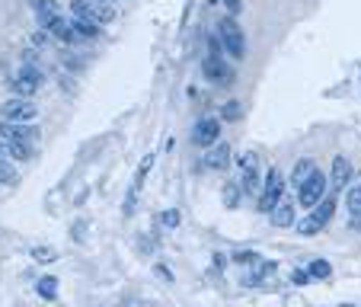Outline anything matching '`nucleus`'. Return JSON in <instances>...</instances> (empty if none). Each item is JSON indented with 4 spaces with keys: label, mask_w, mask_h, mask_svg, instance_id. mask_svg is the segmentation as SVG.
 Here are the masks:
<instances>
[{
    "label": "nucleus",
    "mask_w": 361,
    "mask_h": 307,
    "mask_svg": "<svg viewBox=\"0 0 361 307\" xmlns=\"http://www.w3.org/2000/svg\"><path fill=\"white\" fill-rule=\"evenodd\" d=\"M336 205H339V192H326V195H323L320 202L310 208V215H307L304 221H298V234H300V237H317V234L329 224V218H333V212H336Z\"/></svg>",
    "instance_id": "obj_1"
},
{
    "label": "nucleus",
    "mask_w": 361,
    "mask_h": 307,
    "mask_svg": "<svg viewBox=\"0 0 361 307\" xmlns=\"http://www.w3.org/2000/svg\"><path fill=\"white\" fill-rule=\"evenodd\" d=\"M218 42H221V52H227L233 61L246 58V39H243V29H240L237 16H224L218 23Z\"/></svg>",
    "instance_id": "obj_2"
},
{
    "label": "nucleus",
    "mask_w": 361,
    "mask_h": 307,
    "mask_svg": "<svg viewBox=\"0 0 361 307\" xmlns=\"http://www.w3.org/2000/svg\"><path fill=\"white\" fill-rule=\"evenodd\" d=\"M39 119V106L23 96H10L7 102H0V122L10 125H32Z\"/></svg>",
    "instance_id": "obj_3"
},
{
    "label": "nucleus",
    "mask_w": 361,
    "mask_h": 307,
    "mask_svg": "<svg viewBox=\"0 0 361 307\" xmlns=\"http://www.w3.org/2000/svg\"><path fill=\"white\" fill-rule=\"evenodd\" d=\"M285 176H281V170H269L266 179H262V192H259V202H256V208H259L262 215H269L275 208V205L281 202V195H285Z\"/></svg>",
    "instance_id": "obj_4"
},
{
    "label": "nucleus",
    "mask_w": 361,
    "mask_h": 307,
    "mask_svg": "<svg viewBox=\"0 0 361 307\" xmlns=\"http://www.w3.org/2000/svg\"><path fill=\"white\" fill-rule=\"evenodd\" d=\"M326 192H329V179L314 167V170H310V176H307L304 183L298 186V202H300V208H314V205L320 202Z\"/></svg>",
    "instance_id": "obj_5"
},
{
    "label": "nucleus",
    "mask_w": 361,
    "mask_h": 307,
    "mask_svg": "<svg viewBox=\"0 0 361 307\" xmlns=\"http://www.w3.org/2000/svg\"><path fill=\"white\" fill-rule=\"evenodd\" d=\"M42 87V68L39 64H23L20 71H16V77L10 80V90H13L16 96H23V100H32L35 93H39Z\"/></svg>",
    "instance_id": "obj_6"
},
{
    "label": "nucleus",
    "mask_w": 361,
    "mask_h": 307,
    "mask_svg": "<svg viewBox=\"0 0 361 307\" xmlns=\"http://www.w3.org/2000/svg\"><path fill=\"white\" fill-rule=\"evenodd\" d=\"M202 74L212 83H224V87L233 83V68L224 61V55H204L202 58Z\"/></svg>",
    "instance_id": "obj_7"
},
{
    "label": "nucleus",
    "mask_w": 361,
    "mask_h": 307,
    "mask_svg": "<svg viewBox=\"0 0 361 307\" xmlns=\"http://www.w3.org/2000/svg\"><path fill=\"white\" fill-rule=\"evenodd\" d=\"M214 141H221V119L204 116L195 122V131H192V144L198 148H212Z\"/></svg>",
    "instance_id": "obj_8"
},
{
    "label": "nucleus",
    "mask_w": 361,
    "mask_h": 307,
    "mask_svg": "<svg viewBox=\"0 0 361 307\" xmlns=\"http://www.w3.org/2000/svg\"><path fill=\"white\" fill-rule=\"evenodd\" d=\"M39 29H45V32L58 42H77L74 29H71V20L64 13H55V16H48V20H42Z\"/></svg>",
    "instance_id": "obj_9"
},
{
    "label": "nucleus",
    "mask_w": 361,
    "mask_h": 307,
    "mask_svg": "<svg viewBox=\"0 0 361 307\" xmlns=\"http://www.w3.org/2000/svg\"><path fill=\"white\" fill-rule=\"evenodd\" d=\"M355 176V167L348 164V157H342V154H336L333 157V170H329V189L333 192H339V189H345L348 186V179Z\"/></svg>",
    "instance_id": "obj_10"
},
{
    "label": "nucleus",
    "mask_w": 361,
    "mask_h": 307,
    "mask_svg": "<svg viewBox=\"0 0 361 307\" xmlns=\"http://www.w3.org/2000/svg\"><path fill=\"white\" fill-rule=\"evenodd\" d=\"M231 160H233L231 157V148L214 141L212 148H208V154L202 157V167H204V170H214V173H218V170H227V167H231Z\"/></svg>",
    "instance_id": "obj_11"
},
{
    "label": "nucleus",
    "mask_w": 361,
    "mask_h": 307,
    "mask_svg": "<svg viewBox=\"0 0 361 307\" xmlns=\"http://www.w3.org/2000/svg\"><path fill=\"white\" fill-rule=\"evenodd\" d=\"M71 29L77 39H96L102 32V26L96 20H83V16H71Z\"/></svg>",
    "instance_id": "obj_12"
},
{
    "label": "nucleus",
    "mask_w": 361,
    "mask_h": 307,
    "mask_svg": "<svg viewBox=\"0 0 361 307\" xmlns=\"http://www.w3.org/2000/svg\"><path fill=\"white\" fill-rule=\"evenodd\" d=\"M269 215H272V224H275V227H291V224H294V205L288 202L285 195H281V202L275 205Z\"/></svg>",
    "instance_id": "obj_13"
},
{
    "label": "nucleus",
    "mask_w": 361,
    "mask_h": 307,
    "mask_svg": "<svg viewBox=\"0 0 361 307\" xmlns=\"http://www.w3.org/2000/svg\"><path fill=\"white\" fill-rule=\"evenodd\" d=\"M240 170H243V173H240V183L237 186L246 192V195H252V192L259 189V173H256V167H240Z\"/></svg>",
    "instance_id": "obj_14"
},
{
    "label": "nucleus",
    "mask_w": 361,
    "mask_h": 307,
    "mask_svg": "<svg viewBox=\"0 0 361 307\" xmlns=\"http://www.w3.org/2000/svg\"><path fill=\"white\" fill-rule=\"evenodd\" d=\"M310 170H314V160H298V164H294V170H291V176L285 179L288 186H294V189H298L300 183H304L307 176H310Z\"/></svg>",
    "instance_id": "obj_15"
},
{
    "label": "nucleus",
    "mask_w": 361,
    "mask_h": 307,
    "mask_svg": "<svg viewBox=\"0 0 361 307\" xmlns=\"http://www.w3.org/2000/svg\"><path fill=\"white\" fill-rule=\"evenodd\" d=\"M0 186H20V170L10 164V157H0Z\"/></svg>",
    "instance_id": "obj_16"
},
{
    "label": "nucleus",
    "mask_w": 361,
    "mask_h": 307,
    "mask_svg": "<svg viewBox=\"0 0 361 307\" xmlns=\"http://www.w3.org/2000/svg\"><path fill=\"white\" fill-rule=\"evenodd\" d=\"M29 4H32V10H35V16H39V23L48 20V16L61 13V7H58L55 0H29Z\"/></svg>",
    "instance_id": "obj_17"
},
{
    "label": "nucleus",
    "mask_w": 361,
    "mask_h": 307,
    "mask_svg": "<svg viewBox=\"0 0 361 307\" xmlns=\"http://www.w3.org/2000/svg\"><path fill=\"white\" fill-rule=\"evenodd\" d=\"M345 208H348V215H352L355 221H361V183L348 189V195H345Z\"/></svg>",
    "instance_id": "obj_18"
},
{
    "label": "nucleus",
    "mask_w": 361,
    "mask_h": 307,
    "mask_svg": "<svg viewBox=\"0 0 361 307\" xmlns=\"http://www.w3.org/2000/svg\"><path fill=\"white\" fill-rule=\"evenodd\" d=\"M35 288H39V294H42L45 301H55V298H58V279H55V275H42Z\"/></svg>",
    "instance_id": "obj_19"
},
{
    "label": "nucleus",
    "mask_w": 361,
    "mask_h": 307,
    "mask_svg": "<svg viewBox=\"0 0 361 307\" xmlns=\"http://www.w3.org/2000/svg\"><path fill=\"white\" fill-rule=\"evenodd\" d=\"M307 275H310V279H317V282H323V279H329V275H333V266H329L326 260H314V263H310V269H307Z\"/></svg>",
    "instance_id": "obj_20"
},
{
    "label": "nucleus",
    "mask_w": 361,
    "mask_h": 307,
    "mask_svg": "<svg viewBox=\"0 0 361 307\" xmlns=\"http://www.w3.org/2000/svg\"><path fill=\"white\" fill-rule=\"evenodd\" d=\"M240 116H243V106H240V100L224 102V109H221V122H240Z\"/></svg>",
    "instance_id": "obj_21"
},
{
    "label": "nucleus",
    "mask_w": 361,
    "mask_h": 307,
    "mask_svg": "<svg viewBox=\"0 0 361 307\" xmlns=\"http://www.w3.org/2000/svg\"><path fill=\"white\" fill-rule=\"evenodd\" d=\"M240 195H243V189H240L237 183H227V186H224V202H227V208H237V205H240Z\"/></svg>",
    "instance_id": "obj_22"
},
{
    "label": "nucleus",
    "mask_w": 361,
    "mask_h": 307,
    "mask_svg": "<svg viewBox=\"0 0 361 307\" xmlns=\"http://www.w3.org/2000/svg\"><path fill=\"white\" fill-rule=\"evenodd\" d=\"M157 224H160V227H166V231H173V227H179V212H176V208H166V212H160Z\"/></svg>",
    "instance_id": "obj_23"
},
{
    "label": "nucleus",
    "mask_w": 361,
    "mask_h": 307,
    "mask_svg": "<svg viewBox=\"0 0 361 307\" xmlns=\"http://www.w3.org/2000/svg\"><path fill=\"white\" fill-rule=\"evenodd\" d=\"M32 260L35 263H55L58 253L51 250V246H35V250H32Z\"/></svg>",
    "instance_id": "obj_24"
},
{
    "label": "nucleus",
    "mask_w": 361,
    "mask_h": 307,
    "mask_svg": "<svg viewBox=\"0 0 361 307\" xmlns=\"http://www.w3.org/2000/svg\"><path fill=\"white\" fill-rule=\"evenodd\" d=\"M256 260H259V253H252V250H240V253H233V263H243V266H252Z\"/></svg>",
    "instance_id": "obj_25"
},
{
    "label": "nucleus",
    "mask_w": 361,
    "mask_h": 307,
    "mask_svg": "<svg viewBox=\"0 0 361 307\" xmlns=\"http://www.w3.org/2000/svg\"><path fill=\"white\" fill-rule=\"evenodd\" d=\"M154 275H157V279H164L166 285H173V282H176V275H173V269H166L164 263H157V266H154Z\"/></svg>",
    "instance_id": "obj_26"
},
{
    "label": "nucleus",
    "mask_w": 361,
    "mask_h": 307,
    "mask_svg": "<svg viewBox=\"0 0 361 307\" xmlns=\"http://www.w3.org/2000/svg\"><path fill=\"white\" fill-rule=\"evenodd\" d=\"M221 4L227 7V13H231V16H240V13H243V0H221Z\"/></svg>",
    "instance_id": "obj_27"
},
{
    "label": "nucleus",
    "mask_w": 361,
    "mask_h": 307,
    "mask_svg": "<svg viewBox=\"0 0 361 307\" xmlns=\"http://www.w3.org/2000/svg\"><path fill=\"white\" fill-rule=\"evenodd\" d=\"M291 282H294V285H310V275H307V269H294Z\"/></svg>",
    "instance_id": "obj_28"
},
{
    "label": "nucleus",
    "mask_w": 361,
    "mask_h": 307,
    "mask_svg": "<svg viewBox=\"0 0 361 307\" xmlns=\"http://www.w3.org/2000/svg\"><path fill=\"white\" fill-rule=\"evenodd\" d=\"M45 42H51V35H48L45 29H35V32H32V45H45Z\"/></svg>",
    "instance_id": "obj_29"
},
{
    "label": "nucleus",
    "mask_w": 361,
    "mask_h": 307,
    "mask_svg": "<svg viewBox=\"0 0 361 307\" xmlns=\"http://www.w3.org/2000/svg\"><path fill=\"white\" fill-rule=\"evenodd\" d=\"M237 164H240V167H256V154H240Z\"/></svg>",
    "instance_id": "obj_30"
},
{
    "label": "nucleus",
    "mask_w": 361,
    "mask_h": 307,
    "mask_svg": "<svg viewBox=\"0 0 361 307\" xmlns=\"http://www.w3.org/2000/svg\"><path fill=\"white\" fill-rule=\"evenodd\" d=\"M214 266H221V269L227 266V256H224V253H214Z\"/></svg>",
    "instance_id": "obj_31"
},
{
    "label": "nucleus",
    "mask_w": 361,
    "mask_h": 307,
    "mask_svg": "<svg viewBox=\"0 0 361 307\" xmlns=\"http://www.w3.org/2000/svg\"><path fill=\"white\" fill-rule=\"evenodd\" d=\"M90 4H116V0H90Z\"/></svg>",
    "instance_id": "obj_32"
},
{
    "label": "nucleus",
    "mask_w": 361,
    "mask_h": 307,
    "mask_svg": "<svg viewBox=\"0 0 361 307\" xmlns=\"http://www.w3.org/2000/svg\"><path fill=\"white\" fill-rule=\"evenodd\" d=\"M339 307H355V304H339Z\"/></svg>",
    "instance_id": "obj_33"
}]
</instances>
